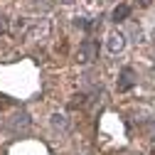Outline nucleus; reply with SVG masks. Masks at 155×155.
I'll list each match as a JSON object with an SVG mask.
<instances>
[{
  "label": "nucleus",
  "instance_id": "obj_1",
  "mask_svg": "<svg viewBox=\"0 0 155 155\" xmlns=\"http://www.w3.org/2000/svg\"><path fill=\"white\" fill-rule=\"evenodd\" d=\"M123 47H126V37L123 35H111L108 37V52L116 54V52H121Z\"/></svg>",
  "mask_w": 155,
  "mask_h": 155
},
{
  "label": "nucleus",
  "instance_id": "obj_2",
  "mask_svg": "<svg viewBox=\"0 0 155 155\" xmlns=\"http://www.w3.org/2000/svg\"><path fill=\"white\" fill-rule=\"evenodd\" d=\"M130 86H133V71H130V69H123V71H121V81H118V89H121V91H128Z\"/></svg>",
  "mask_w": 155,
  "mask_h": 155
},
{
  "label": "nucleus",
  "instance_id": "obj_3",
  "mask_svg": "<svg viewBox=\"0 0 155 155\" xmlns=\"http://www.w3.org/2000/svg\"><path fill=\"white\" fill-rule=\"evenodd\" d=\"M128 15H130V8H128V5H118V8L113 10L111 17H113V22H121V20H126Z\"/></svg>",
  "mask_w": 155,
  "mask_h": 155
},
{
  "label": "nucleus",
  "instance_id": "obj_4",
  "mask_svg": "<svg viewBox=\"0 0 155 155\" xmlns=\"http://www.w3.org/2000/svg\"><path fill=\"white\" fill-rule=\"evenodd\" d=\"M94 49H96V45L94 42H81V52H84V62H91L94 59Z\"/></svg>",
  "mask_w": 155,
  "mask_h": 155
},
{
  "label": "nucleus",
  "instance_id": "obj_5",
  "mask_svg": "<svg viewBox=\"0 0 155 155\" xmlns=\"http://www.w3.org/2000/svg\"><path fill=\"white\" fill-rule=\"evenodd\" d=\"M54 118V126H64L67 128V121H64V116H52Z\"/></svg>",
  "mask_w": 155,
  "mask_h": 155
},
{
  "label": "nucleus",
  "instance_id": "obj_6",
  "mask_svg": "<svg viewBox=\"0 0 155 155\" xmlns=\"http://www.w3.org/2000/svg\"><path fill=\"white\" fill-rule=\"evenodd\" d=\"M153 3V0H140V5H150Z\"/></svg>",
  "mask_w": 155,
  "mask_h": 155
},
{
  "label": "nucleus",
  "instance_id": "obj_7",
  "mask_svg": "<svg viewBox=\"0 0 155 155\" xmlns=\"http://www.w3.org/2000/svg\"><path fill=\"white\" fill-rule=\"evenodd\" d=\"M3 30H5V25H3V20H0V32H3Z\"/></svg>",
  "mask_w": 155,
  "mask_h": 155
}]
</instances>
